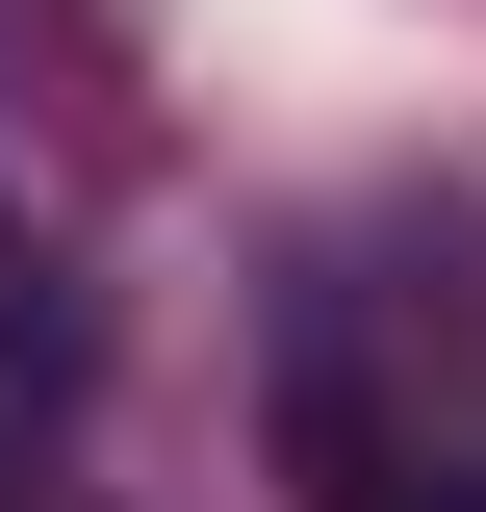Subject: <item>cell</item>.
Segmentation results:
<instances>
[{
	"instance_id": "6da1fadb",
	"label": "cell",
	"mask_w": 486,
	"mask_h": 512,
	"mask_svg": "<svg viewBox=\"0 0 486 512\" xmlns=\"http://www.w3.org/2000/svg\"><path fill=\"white\" fill-rule=\"evenodd\" d=\"M0 359H26V384H77V282H52L26 231H0Z\"/></svg>"
}]
</instances>
